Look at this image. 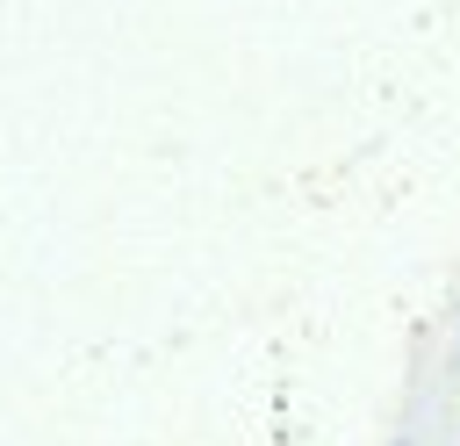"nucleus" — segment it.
Returning a JSON list of instances; mask_svg holds the SVG:
<instances>
[]
</instances>
